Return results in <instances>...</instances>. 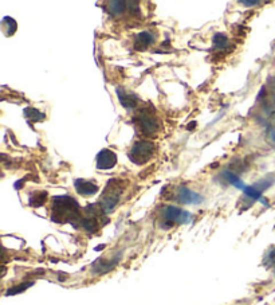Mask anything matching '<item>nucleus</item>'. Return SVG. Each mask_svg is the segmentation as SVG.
<instances>
[{
    "instance_id": "obj_14",
    "label": "nucleus",
    "mask_w": 275,
    "mask_h": 305,
    "mask_svg": "<svg viewBox=\"0 0 275 305\" xmlns=\"http://www.w3.org/2000/svg\"><path fill=\"white\" fill-rule=\"evenodd\" d=\"M223 176H224L225 180H227L231 186L236 188V190H242L243 191V190L246 188V184L243 183V180L239 179V176L236 175V174H233L231 170H227V171L223 172Z\"/></svg>"
},
{
    "instance_id": "obj_22",
    "label": "nucleus",
    "mask_w": 275,
    "mask_h": 305,
    "mask_svg": "<svg viewBox=\"0 0 275 305\" xmlns=\"http://www.w3.org/2000/svg\"><path fill=\"white\" fill-rule=\"evenodd\" d=\"M240 5L246 6V7H252V6L262 5V3H260V2H256V0H242Z\"/></svg>"
},
{
    "instance_id": "obj_12",
    "label": "nucleus",
    "mask_w": 275,
    "mask_h": 305,
    "mask_svg": "<svg viewBox=\"0 0 275 305\" xmlns=\"http://www.w3.org/2000/svg\"><path fill=\"white\" fill-rule=\"evenodd\" d=\"M108 10L110 15L113 17H120L128 10V2H121V0H113L108 3Z\"/></svg>"
},
{
    "instance_id": "obj_21",
    "label": "nucleus",
    "mask_w": 275,
    "mask_h": 305,
    "mask_svg": "<svg viewBox=\"0 0 275 305\" xmlns=\"http://www.w3.org/2000/svg\"><path fill=\"white\" fill-rule=\"evenodd\" d=\"M274 183V179H270L268 180V178H264V179H262L259 183H256L254 186L255 188H258L259 191L262 193V191H264V190H267V188L270 187L271 184Z\"/></svg>"
},
{
    "instance_id": "obj_1",
    "label": "nucleus",
    "mask_w": 275,
    "mask_h": 305,
    "mask_svg": "<svg viewBox=\"0 0 275 305\" xmlns=\"http://www.w3.org/2000/svg\"><path fill=\"white\" fill-rule=\"evenodd\" d=\"M51 219L57 223H67L81 222V211L78 202L74 201L69 195H59L53 198V217Z\"/></svg>"
},
{
    "instance_id": "obj_7",
    "label": "nucleus",
    "mask_w": 275,
    "mask_h": 305,
    "mask_svg": "<svg viewBox=\"0 0 275 305\" xmlns=\"http://www.w3.org/2000/svg\"><path fill=\"white\" fill-rule=\"evenodd\" d=\"M96 163L98 170H112L117 164L116 152H113L112 149H108V148L100 150V154L97 155Z\"/></svg>"
},
{
    "instance_id": "obj_17",
    "label": "nucleus",
    "mask_w": 275,
    "mask_h": 305,
    "mask_svg": "<svg viewBox=\"0 0 275 305\" xmlns=\"http://www.w3.org/2000/svg\"><path fill=\"white\" fill-rule=\"evenodd\" d=\"M2 27H3V31L7 37H11L15 34L18 29V23L14 21L13 18L10 17H5L2 19Z\"/></svg>"
},
{
    "instance_id": "obj_6",
    "label": "nucleus",
    "mask_w": 275,
    "mask_h": 305,
    "mask_svg": "<svg viewBox=\"0 0 275 305\" xmlns=\"http://www.w3.org/2000/svg\"><path fill=\"white\" fill-rule=\"evenodd\" d=\"M176 198L180 203L183 205H200L201 202L204 201L200 194L195 193L187 187H179L177 188V194Z\"/></svg>"
},
{
    "instance_id": "obj_8",
    "label": "nucleus",
    "mask_w": 275,
    "mask_h": 305,
    "mask_svg": "<svg viewBox=\"0 0 275 305\" xmlns=\"http://www.w3.org/2000/svg\"><path fill=\"white\" fill-rule=\"evenodd\" d=\"M74 187L77 190V193L80 194L81 197H93L98 193V184H96L92 180L86 179H75Z\"/></svg>"
},
{
    "instance_id": "obj_2",
    "label": "nucleus",
    "mask_w": 275,
    "mask_h": 305,
    "mask_svg": "<svg viewBox=\"0 0 275 305\" xmlns=\"http://www.w3.org/2000/svg\"><path fill=\"white\" fill-rule=\"evenodd\" d=\"M124 193V183L118 179H110L106 184L105 193L101 198L100 207L104 214L112 213L114 207L118 205L120 198Z\"/></svg>"
},
{
    "instance_id": "obj_11",
    "label": "nucleus",
    "mask_w": 275,
    "mask_h": 305,
    "mask_svg": "<svg viewBox=\"0 0 275 305\" xmlns=\"http://www.w3.org/2000/svg\"><path fill=\"white\" fill-rule=\"evenodd\" d=\"M117 97L126 109H134L138 105V97L134 93H128L121 88H117Z\"/></svg>"
},
{
    "instance_id": "obj_4",
    "label": "nucleus",
    "mask_w": 275,
    "mask_h": 305,
    "mask_svg": "<svg viewBox=\"0 0 275 305\" xmlns=\"http://www.w3.org/2000/svg\"><path fill=\"white\" fill-rule=\"evenodd\" d=\"M138 126L144 134L152 136L160 129V121L154 110H150V108H142L137 114Z\"/></svg>"
},
{
    "instance_id": "obj_10",
    "label": "nucleus",
    "mask_w": 275,
    "mask_h": 305,
    "mask_svg": "<svg viewBox=\"0 0 275 305\" xmlns=\"http://www.w3.org/2000/svg\"><path fill=\"white\" fill-rule=\"evenodd\" d=\"M156 37L149 31H142L134 39V49L137 51H145L150 45H153Z\"/></svg>"
},
{
    "instance_id": "obj_13",
    "label": "nucleus",
    "mask_w": 275,
    "mask_h": 305,
    "mask_svg": "<svg viewBox=\"0 0 275 305\" xmlns=\"http://www.w3.org/2000/svg\"><path fill=\"white\" fill-rule=\"evenodd\" d=\"M243 193L246 194L247 197L250 198V199H252V201H258L260 202L262 205L264 206H268V202H267V199L262 195V193L259 191L258 188H255L254 186H246V188L243 190Z\"/></svg>"
},
{
    "instance_id": "obj_19",
    "label": "nucleus",
    "mask_w": 275,
    "mask_h": 305,
    "mask_svg": "<svg viewBox=\"0 0 275 305\" xmlns=\"http://www.w3.org/2000/svg\"><path fill=\"white\" fill-rule=\"evenodd\" d=\"M33 285H34L33 281H27V282H22V284H19V285H15V286L10 288L9 290L6 292V296H15V294L23 293L25 290H27L30 286H33Z\"/></svg>"
},
{
    "instance_id": "obj_15",
    "label": "nucleus",
    "mask_w": 275,
    "mask_h": 305,
    "mask_svg": "<svg viewBox=\"0 0 275 305\" xmlns=\"http://www.w3.org/2000/svg\"><path fill=\"white\" fill-rule=\"evenodd\" d=\"M47 197H49V195H47L46 191H35V193H33V195L30 197V206H31V207H41V206L46 203Z\"/></svg>"
},
{
    "instance_id": "obj_3",
    "label": "nucleus",
    "mask_w": 275,
    "mask_h": 305,
    "mask_svg": "<svg viewBox=\"0 0 275 305\" xmlns=\"http://www.w3.org/2000/svg\"><path fill=\"white\" fill-rule=\"evenodd\" d=\"M156 152V146L149 140H138L130 148L129 159L137 166L148 163Z\"/></svg>"
},
{
    "instance_id": "obj_23",
    "label": "nucleus",
    "mask_w": 275,
    "mask_h": 305,
    "mask_svg": "<svg viewBox=\"0 0 275 305\" xmlns=\"http://www.w3.org/2000/svg\"><path fill=\"white\" fill-rule=\"evenodd\" d=\"M268 133H270V137H271V140H272V142L275 144V129L272 128V126L268 128Z\"/></svg>"
},
{
    "instance_id": "obj_18",
    "label": "nucleus",
    "mask_w": 275,
    "mask_h": 305,
    "mask_svg": "<svg viewBox=\"0 0 275 305\" xmlns=\"http://www.w3.org/2000/svg\"><path fill=\"white\" fill-rule=\"evenodd\" d=\"M23 113H25L26 118H29V120H31V121H33V122L43 121V120L46 118V116H45V113L39 112L38 109L31 108V106H29V108H26L25 110H23Z\"/></svg>"
},
{
    "instance_id": "obj_24",
    "label": "nucleus",
    "mask_w": 275,
    "mask_h": 305,
    "mask_svg": "<svg viewBox=\"0 0 275 305\" xmlns=\"http://www.w3.org/2000/svg\"><path fill=\"white\" fill-rule=\"evenodd\" d=\"M104 247H105V245H101V246L96 247V250H101V249H104Z\"/></svg>"
},
{
    "instance_id": "obj_9",
    "label": "nucleus",
    "mask_w": 275,
    "mask_h": 305,
    "mask_svg": "<svg viewBox=\"0 0 275 305\" xmlns=\"http://www.w3.org/2000/svg\"><path fill=\"white\" fill-rule=\"evenodd\" d=\"M121 259V255H117L112 259H104V258H98L97 261H94L92 265V270L93 273H97V274H105V273L110 272L112 269L116 268V265H118Z\"/></svg>"
},
{
    "instance_id": "obj_5",
    "label": "nucleus",
    "mask_w": 275,
    "mask_h": 305,
    "mask_svg": "<svg viewBox=\"0 0 275 305\" xmlns=\"http://www.w3.org/2000/svg\"><path fill=\"white\" fill-rule=\"evenodd\" d=\"M164 219L168 223H189L192 219V214L176 206H165L161 211Z\"/></svg>"
},
{
    "instance_id": "obj_16",
    "label": "nucleus",
    "mask_w": 275,
    "mask_h": 305,
    "mask_svg": "<svg viewBox=\"0 0 275 305\" xmlns=\"http://www.w3.org/2000/svg\"><path fill=\"white\" fill-rule=\"evenodd\" d=\"M213 45H215V47L219 49V50H225V49H229V47H231L229 39L227 38V35L223 33H217L213 35Z\"/></svg>"
},
{
    "instance_id": "obj_25",
    "label": "nucleus",
    "mask_w": 275,
    "mask_h": 305,
    "mask_svg": "<svg viewBox=\"0 0 275 305\" xmlns=\"http://www.w3.org/2000/svg\"><path fill=\"white\" fill-rule=\"evenodd\" d=\"M274 229H275V227H274Z\"/></svg>"
},
{
    "instance_id": "obj_20",
    "label": "nucleus",
    "mask_w": 275,
    "mask_h": 305,
    "mask_svg": "<svg viewBox=\"0 0 275 305\" xmlns=\"http://www.w3.org/2000/svg\"><path fill=\"white\" fill-rule=\"evenodd\" d=\"M81 225H82V227H84L86 231H89V233H96L97 229H98V223H97L96 217L85 218V219L81 221Z\"/></svg>"
}]
</instances>
